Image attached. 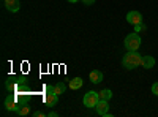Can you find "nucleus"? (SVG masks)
I'll use <instances>...</instances> for the list:
<instances>
[{"label":"nucleus","mask_w":158,"mask_h":117,"mask_svg":"<svg viewBox=\"0 0 158 117\" xmlns=\"http://www.w3.org/2000/svg\"><path fill=\"white\" fill-rule=\"evenodd\" d=\"M90 81H92V84H100V82H103V73L101 71H98V70H94V71H90Z\"/></svg>","instance_id":"nucleus-11"},{"label":"nucleus","mask_w":158,"mask_h":117,"mask_svg":"<svg viewBox=\"0 0 158 117\" xmlns=\"http://www.w3.org/2000/svg\"><path fill=\"white\" fill-rule=\"evenodd\" d=\"M141 63H142V56L138 51H128L122 59V65L127 70H135V68L141 67Z\"/></svg>","instance_id":"nucleus-2"},{"label":"nucleus","mask_w":158,"mask_h":117,"mask_svg":"<svg viewBox=\"0 0 158 117\" xmlns=\"http://www.w3.org/2000/svg\"><path fill=\"white\" fill-rule=\"evenodd\" d=\"M123 44H125L127 51H138V49H139V46H141V36H139L136 32L128 33V35L125 36Z\"/></svg>","instance_id":"nucleus-3"},{"label":"nucleus","mask_w":158,"mask_h":117,"mask_svg":"<svg viewBox=\"0 0 158 117\" xmlns=\"http://www.w3.org/2000/svg\"><path fill=\"white\" fill-rule=\"evenodd\" d=\"M65 90H67V84H65V82H57V84H54V92H56L57 95L65 94Z\"/></svg>","instance_id":"nucleus-14"},{"label":"nucleus","mask_w":158,"mask_h":117,"mask_svg":"<svg viewBox=\"0 0 158 117\" xmlns=\"http://www.w3.org/2000/svg\"><path fill=\"white\" fill-rule=\"evenodd\" d=\"M141 67H144L146 70H150L155 67V59L152 56H142V63H141Z\"/></svg>","instance_id":"nucleus-10"},{"label":"nucleus","mask_w":158,"mask_h":117,"mask_svg":"<svg viewBox=\"0 0 158 117\" xmlns=\"http://www.w3.org/2000/svg\"><path fill=\"white\" fill-rule=\"evenodd\" d=\"M5 87L10 90L11 94L27 92V90H29L27 77H25V76H15V74H11V76H8V79L5 81Z\"/></svg>","instance_id":"nucleus-1"},{"label":"nucleus","mask_w":158,"mask_h":117,"mask_svg":"<svg viewBox=\"0 0 158 117\" xmlns=\"http://www.w3.org/2000/svg\"><path fill=\"white\" fill-rule=\"evenodd\" d=\"M127 22L131 24V25H138V24H142V15L139 11H130L127 15Z\"/></svg>","instance_id":"nucleus-7"},{"label":"nucleus","mask_w":158,"mask_h":117,"mask_svg":"<svg viewBox=\"0 0 158 117\" xmlns=\"http://www.w3.org/2000/svg\"><path fill=\"white\" fill-rule=\"evenodd\" d=\"M21 108H22V105H21V103L16 100L15 94H13V95H8V97L5 98V109L13 111V112H18Z\"/></svg>","instance_id":"nucleus-5"},{"label":"nucleus","mask_w":158,"mask_h":117,"mask_svg":"<svg viewBox=\"0 0 158 117\" xmlns=\"http://www.w3.org/2000/svg\"><path fill=\"white\" fill-rule=\"evenodd\" d=\"M98 101H100V95H98V92H94V90H92V92H87L84 95V100H82L85 108H95L98 105Z\"/></svg>","instance_id":"nucleus-4"},{"label":"nucleus","mask_w":158,"mask_h":117,"mask_svg":"<svg viewBox=\"0 0 158 117\" xmlns=\"http://www.w3.org/2000/svg\"><path fill=\"white\" fill-rule=\"evenodd\" d=\"M82 84H84L82 77H73V79L68 82V87L73 89V90H77V89H81V87H82Z\"/></svg>","instance_id":"nucleus-12"},{"label":"nucleus","mask_w":158,"mask_h":117,"mask_svg":"<svg viewBox=\"0 0 158 117\" xmlns=\"http://www.w3.org/2000/svg\"><path fill=\"white\" fill-rule=\"evenodd\" d=\"M98 115H103V117H111L109 114V105H108V100H100L98 105L95 106Z\"/></svg>","instance_id":"nucleus-6"},{"label":"nucleus","mask_w":158,"mask_h":117,"mask_svg":"<svg viewBox=\"0 0 158 117\" xmlns=\"http://www.w3.org/2000/svg\"><path fill=\"white\" fill-rule=\"evenodd\" d=\"M43 101L46 103V105H48L49 108H52V106H56V105H57V101H59V95H57L56 92H46V94H44V97H43Z\"/></svg>","instance_id":"nucleus-8"},{"label":"nucleus","mask_w":158,"mask_h":117,"mask_svg":"<svg viewBox=\"0 0 158 117\" xmlns=\"http://www.w3.org/2000/svg\"><path fill=\"white\" fill-rule=\"evenodd\" d=\"M70 3H76V2H79V0H68Z\"/></svg>","instance_id":"nucleus-22"},{"label":"nucleus","mask_w":158,"mask_h":117,"mask_svg":"<svg viewBox=\"0 0 158 117\" xmlns=\"http://www.w3.org/2000/svg\"><path fill=\"white\" fill-rule=\"evenodd\" d=\"M29 112H30V106H29V105H24L16 114L21 115V117H24V115H29Z\"/></svg>","instance_id":"nucleus-15"},{"label":"nucleus","mask_w":158,"mask_h":117,"mask_svg":"<svg viewBox=\"0 0 158 117\" xmlns=\"http://www.w3.org/2000/svg\"><path fill=\"white\" fill-rule=\"evenodd\" d=\"M142 30H146V25H144V22L135 25V32H136V33H139V32H142Z\"/></svg>","instance_id":"nucleus-16"},{"label":"nucleus","mask_w":158,"mask_h":117,"mask_svg":"<svg viewBox=\"0 0 158 117\" xmlns=\"http://www.w3.org/2000/svg\"><path fill=\"white\" fill-rule=\"evenodd\" d=\"M98 95H100V100H108V101H109V100L112 98V92H111L109 89H103V90H100Z\"/></svg>","instance_id":"nucleus-13"},{"label":"nucleus","mask_w":158,"mask_h":117,"mask_svg":"<svg viewBox=\"0 0 158 117\" xmlns=\"http://www.w3.org/2000/svg\"><path fill=\"white\" fill-rule=\"evenodd\" d=\"M152 94L158 97V82H153L152 84Z\"/></svg>","instance_id":"nucleus-17"},{"label":"nucleus","mask_w":158,"mask_h":117,"mask_svg":"<svg viewBox=\"0 0 158 117\" xmlns=\"http://www.w3.org/2000/svg\"><path fill=\"white\" fill-rule=\"evenodd\" d=\"M33 117H46V114L41 112V111H35V112H33Z\"/></svg>","instance_id":"nucleus-18"},{"label":"nucleus","mask_w":158,"mask_h":117,"mask_svg":"<svg viewBox=\"0 0 158 117\" xmlns=\"http://www.w3.org/2000/svg\"><path fill=\"white\" fill-rule=\"evenodd\" d=\"M44 90H46V92H54V86L48 84V86H44Z\"/></svg>","instance_id":"nucleus-20"},{"label":"nucleus","mask_w":158,"mask_h":117,"mask_svg":"<svg viewBox=\"0 0 158 117\" xmlns=\"http://www.w3.org/2000/svg\"><path fill=\"white\" fill-rule=\"evenodd\" d=\"M3 3H5V8L11 13H18L19 8H21V2L19 0H3Z\"/></svg>","instance_id":"nucleus-9"},{"label":"nucleus","mask_w":158,"mask_h":117,"mask_svg":"<svg viewBox=\"0 0 158 117\" xmlns=\"http://www.w3.org/2000/svg\"><path fill=\"white\" fill-rule=\"evenodd\" d=\"M82 3H84L85 6H90V5L95 3V0H82Z\"/></svg>","instance_id":"nucleus-19"},{"label":"nucleus","mask_w":158,"mask_h":117,"mask_svg":"<svg viewBox=\"0 0 158 117\" xmlns=\"http://www.w3.org/2000/svg\"><path fill=\"white\" fill-rule=\"evenodd\" d=\"M57 115H59V114H57L56 111H51V112L48 114V117H57Z\"/></svg>","instance_id":"nucleus-21"}]
</instances>
